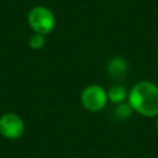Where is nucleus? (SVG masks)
<instances>
[{
	"mask_svg": "<svg viewBox=\"0 0 158 158\" xmlns=\"http://www.w3.org/2000/svg\"><path fill=\"white\" fill-rule=\"evenodd\" d=\"M128 104L135 112L144 117L158 116V86L148 80L136 83L128 91Z\"/></svg>",
	"mask_w": 158,
	"mask_h": 158,
	"instance_id": "f257e3e1",
	"label": "nucleus"
},
{
	"mask_svg": "<svg viewBox=\"0 0 158 158\" xmlns=\"http://www.w3.org/2000/svg\"><path fill=\"white\" fill-rule=\"evenodd\" d=\"M27 23L36 33L48 35L56 27V16L53 11L43 5L33 6L27 14Z\"/></svg>",
	"mask_w": 158,
	"mask_h": 158,
	"instance_id": "f03ea898",
	"label": "nucleus"
},
{
	"mask_svg": "<svg viewBox=\"0 0 158 158\" xmlns=\"http://www.w3.org/2000/svg\"><path fill=\"white\" fill-rule=\"evenodd\" d=\"M107 91L98 84L88 85L80 94V102L83 107L90 112H99L107 105Z\"/></svg>",
	"mask_w": 158,
	"mask_h": 158,
	"instance_id": "7ed1b4c3",
	"label": "nucleus"
},
{
	"mask_svg": "<svg viewBox=\"0 0 158 158\" xmlns=\"http://www.w3.org/2000/svg\"><path fill=\"white\" fill-rule=\"evenodd\" d=\"M25 133V122L15 112H5L0 116V135L7 139H19Z\"/></svg>",
	"mask_w": 158,
	"mask_h": 158,
	"instance_id": "20e7f679",
	"label": "nucleus"
},
{
	"mask_svg": "<svg viewBox=\"0 0 158 158\" xmlns=\"http://www.w3.org/2000/svg\"><path fill=\"white\" fill-rule=\"evenodd\" d=\"M106 73L109 77H111L115 80L122 79L128 73V62L123 57L115 56L107 62Z\"/></svg>",
	"mask_w": 158,
	"mask_h": 158,
	"instance_id": "39448f33",
	"label": "nucleus"
},
{
	"mask_svg": "<svg viewBox=\"0 0 158 158\" xmlns=\"http://www.w3.org/2000/svg\"><path fill=\"white\" fill-rule=\"evenodd\" d=\"M107 98H109V101H111L115 105H118L127 100L128 91L126 86H123L122 84H114L107 90Z\"/></svg>",
	"mask_w": 158,
	"mask_h": 158,
	"instance_id": "423d86ee",
	"label": "nucleus"
},
{
	"mask_svg": "<svg viewBox=\"0 0 158 158\" xmlns=\"http://www.w3.org/2000/svg\"><path fill=\"white\" fill-rule=\"evenodd\" d=\"M133 109L131 107V105L128 104V101H125V102H121L118 105H116L115 110H114V114L117 118L120 120H127L132 116L133 114Z\"/></svg>",
	"mask_w": 158,
	"mask_h": 158,
	"instance_id": "0eeeda50",
	"label": "nucleus"
},
{
	"mask_svg": "<svg viewBox=\"0 0 158 158\" xmlns=\"http://www.w3.org/2000/svg\"><path fill=\"white\" fill-rule=\"evenodd\" d=\"M44 44H46V36L44 35L33 32L28 38V47L33 51L42 49L44 47Z\"/></svg>",
	"mask_w": 158,
	"mask_h": 158,
	"instance_id": "6e6552de",
	"label": "nucleus"
},
{
	"mask_svg": "<svg viewBox=\"0 0 158 158\" xmlns=\"http://www.w3.org/2000/svg\"><path fill=\"white\" fill-rule=\"evenodd\" d=\"M156 130H157V133H158V116H157V120H156Z\"/></svg>",
	"mask_w": 158,
	"mask_h": 158,
	"instance_id": "1a4fd4ad",
	"label": "nucleus"
},
{
	"mask_svg": "<svg viewBox=\"0 0 158 158\" xmlns=\"http://www.w3.org/2000/svg\"><path fill=\"white\" fill-rule=\"evenodd\" d=\"M157 59H158V53H157Z\"/></svg>",
	"mask_w": 158,
	"mask_h": 158,
	"instance_id": "9d476101",
	"label": "nucleus"
}]
</instances>
